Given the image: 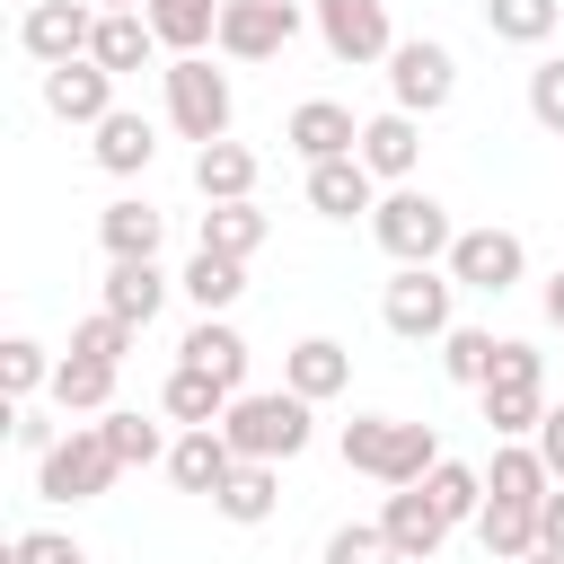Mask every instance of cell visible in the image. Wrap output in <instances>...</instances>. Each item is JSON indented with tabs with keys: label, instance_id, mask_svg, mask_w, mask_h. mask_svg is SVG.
<instances>
[{
	"label": "cell",
	"instance_id": "6da1fadb",
	"mask_svg": "<svg viewBox=\"0 0 564 564\" xmlns=\"http://www.w3.org/2000/svg\"><path fill=\"white\" fill-rule=\"evenodd\" d=\"M344 467L370 476V485H423L441 467V432L432 423H405V414H352L344 423Z\"/></svg>",
	"mask_w": 564,
	"mask_h": 564
},
{
	"label": "cell",
	"instance_id": "7a4b0ae2",
	"mask_svg": "<svg viewBox=\"0 0 564 564\" xmlns=\"http://www.w3.org/2000/svg\"><path fill=\"white\" fill-rule=\"evenodd\" d=\"M476 405H485V432L494 441H529L538 423H546V352L538 344H520V335H502V352H494V379L476 388Z\"/></svg>",
	"mask_w": 564,
	"mask_h": 564
},
{
	"label": "cell",
	"instance_id": "3957f363",
	"mask_svg": "<svg viewBox=\"0 0 564 564\" xmlns=\"http://www.w3.org/2000/svg\"><path fill=\"white\" fill-rule=\"evenodd\" d=\"M220 432H229L238 458H273V467H282V458L308 449L317 423H308V397H300V388H238L229 414H220Z\"/></svg>",
	"mask_w": 564,
	"mask_h": 564
},
{
	"label": "cell",
	"instance_id": "277c9868",
	"mask_svg": "<svg viewBox=\"0 0 564 564\" xmlns=\"http://www.w3.org/2000/svg\"><path fill=\"white\" fill-rule=\"evenodd\" d=\"M370 238H379L397 264H441L449 238H458V220H449L441 194H423V185H388L379 212H370Z\"/></svg>",
	"mask_w": 564,
	"mask_h": 564
},
{
	"label": "cell",
	"instance_id": "5b68a950",
	"mask_svg": "<svg viewBox=\"0 0 564 564\" xmlns=\"http://www.w3.org/2000/svg\"><path fill=\"white\" fill-rule=\"evenodd\" d=\"M115 476H123V458L106 449V432H97V423H70V432L35 458V494H44V502H97Z\"/></svg>",
	"mask_w": 564,
	"mask_h": 564
},
{
	"label": "cell",
	"instance_id": "8992f818",
	"mask_svg": "<svg viewBox=\"0 0 564 564\" xmlns=\"http://www.w3.org/2000/svg\"><path fill=\"white\" fill-rule=\"evenodd\" d=\"M229 115H238L229 70H212L203 53H176V62H167V123L203 150V141H229Z\"/></svg>",
	"mask_w": 564,
	"mask_h": 564
},
{
	"label": "cell",
	"instance_id": "52a82bcc",
	"mask_svg": "<svg viewBox=\"0 0 564 564\" xmlns=\"http://www.w3.org/2000/svg\"><path fill=\"white\" fill-rule=\"evenodd\" d=\"M449 300H458L449 264H397V282L379 291V317H388V335H405V344H441V335L458 326Z\"/></svg>",
	"mask_w": 564,
	"mask_h": 564
},
{
	"label": "cell",
	"instance_id": "ba28073f",
	"mask_svg": "<svg viewBox=\"0 0 564 564\" xmlns=\"http://www.w3.org/2000/svg\"><path fill=\"white\" fill-rule=\"evenodd\" d=\"M458 97V53L441 44V35H405L397 53H388V106H405V115H441Z\"/></svg>",
	"mask_w": 564,
	"mask_h": 564
},
{
	"label": "cell",
	"instance_id": "9c48e42d",
	"mask_svg": "<svg viewBox=\"0 0 564 564\" xmlns=\"http://www.w3.org/2000/svg\"><path fill=\"white\" fill-rule=\"evenodd\" d=\"M441 264H449V282H458V291H485V300H502V291L529 273V247H520V229H494V220H485V229H458Z\"/></svg>",
	"mask_w": 564,
	"mask_h": 564
},
{
	"label": "cell",
	"instance_id": "30bf717a",
	"mask_svg": "<svg viewBox=\"0 0 564 564\" xmlns=\"http://www.w3.org/2000/svg\"><path fill=\"white\" fill-rule=\"evenodd\" d=\"M308 18H317V44H326L335 62H352V70H370V62L397 53L388 0H308Z\"/></svg>",
	"mask_w": 564,
	"mask_h": 564
},
{
	"label": "cell",
	"instance_id": "8fae6325",
	"mask_svg": "<svg viewBox=\"0 0 564 564\" xmlns=\"http://www.w3.org/2000/svg\"><path fill=\"white\" fill-rule=\"evenodd\" d=\"M18 44H26V62H79L88 44H97V9L88 0H26V18H18Z\"/></svg>",
	"mask_w": 564,
	"mask_h": 564
},
{
	"label": "cell",
	"instance_id": "7c38bea8",
	"mask_svg": "<svg viewBox=\"0 0 564 564\" xmlns=\"http://www.w3.org/2000/svg\"><path fill=\"white\" fill-rule=\"evenodd\" d=\"M291 35H300V0H229L220 9L229 62H273V53H291Z\"/></svg>",
	"mask_w": 564,
	"mask_h": 564
},
{
	"label": "cell",
	"instance_id": "4fadbf2b",
	"mask_svg": "<svg viewBox=\"0 0 564 564\" xmlns=\"http://www.w3.org/2000/svg\"><path fill=\"white\" fill-rule=\"evenodd\" d=\"M44 115H53V123H88V132H97V123L115 115V70H106V62H88V53H79V62H53V70H44Z\"/></svg>",
	"mask_w": 564,
	"mask_h": 564
},
{
	"label": "cell",
	"instance_id": "5bb4252c",
	"mask_svg": "<svg viewBox=\"0 0 564 564\" xmlns=\"http://www.w3.org/2000/svg\"><path fill=\"white\" fill-rule=\"evenodd\" d=\"M379 529H388L397 564H432V555H441V538H449V520H441V502H432L423 485H388V502H379Z\"/></svg>",
	"mask_w": 564,
	"mask_h": 564
},
{
	"label": "cell",
	"instance_id": "9a60e30c",
	"mask_svg": "<svg viewBox=\"0 0 564 564\" xmlns=\"http://www.w3.org/2000/svg\"><path fill=\"white\" fill-rule=\"evenodd\" d=\"M308 212H317V220H370V212H379V176L361 167V150L308 167Z\"/></svg>",
	"mask_w": 564,
	"mask_h": 564
},
{
	"label": "cell",
	"instance_id": "2e32d148",
	"mask_svg": "<svg viewBox=\"0 0 564 564\" xmlns=\"http://www.w3.org/2000/svg\"><path fill=\"white\" fill-rule=\"evenodd\" d=\"M361 167H370L379 185H405V176L423 167V115H405V106L370 115V123H361Z\"/></svg>",
	"mask_w": 564,
	"mask_h": 564
},
{
	"label": "cell",
	"instance_id": "e0dca14e",
	"mask_svg": "<svg viewBox=\"0 0 564 564\" xmlns=\"http://www.w3.org/2000/svg\"><path fill=\"white\" fill-rule=\"evenodd\" d=\"M229 467H238V449H229V432H220V423H185V432H176V449H167L176 494H220V485H229Z\"/></svg>",
	"mask_w": 564,
	"mask_h": 564
},
{
	"label": "cell",
	"instance_id": "ac0fdd59",
	"mask_svg": "<svg viewBox=\"0 0 564 564\" xmlns=\"http://www.w3.org/2000/svg\"><path fill=\"white\" fill-rule=\"evenodd\" d=\"M282 141H291V150L317 167V159H344V150H361V123H352V106H335V97H308V106H291Z\"/></svg>",
	"mask_w": 564,
	"mask_h": 564
},
{
	"label": "cell",
	"instance_id": "d6986e66",
	"mask_svg": "<svg viewBox=\"0 0 564 564\" xmlns=\"http://www.w3.org/2000/svg\"><path fill=\"white\" fill-rule=\"evenodd\" d=\"M282 388H300L308 405H326V397L352 388V352H344L335 335H300V344L282 352Z\"/></svg>",
	"mask_w": 564,
	"mask_h": 564
},
{
	"label": "cell",
	"instance_id": "ffe728a7",
	"mask_svg": "<svg viewBox=\"0 0 564 564\" xmlns=\"http://www.w3.org/2000/svg\"><path fill=\"white\" fill-rule=\"evenodd\" d=\"M150 53H167V44H159V26H150L141 9H97V44H88V62H106V70L123 79V70H150Z\"/></svg>",
	"mask_w": 564,
	"mask_h": 564
},
{
	"label": "cell",
	"instance_id": "44dd1931",
	"mask_svg": "<svg viewBox=\"0 0 564 564\" xmlns=\"http://www.w3.org/2000/svg\"><path fill=\"white\" fill-rule=\"evenodd\" d=\"M194 194L203 203H256V150L247 141H203L194 150Z\"/></svg>",
	"mask_w": 564,
	"mask_h": 564
},
{
	"label": "cell",
	"instance_id": "7402d4cb",
	"mask_svg": "<svg viewBox=\"0 0 564 564\" xmlns=\"http://www.w3.org/2000/svg\"><path fill=\"white\" fill-rule=\"evenodd\" d=\"M106 308H115L123 326H150V317L167 308V273H159V256H123V264H106Z\"/></svg>",
	"mask_w": 564,
	"mask_h": 564
},
{
	"label": "cell",
	"instance_id": "603a6c76",
	"mask_svg": "<svg viewBox=\"0 0 564 564\" xmlns=\"http://www.w3.org/2000/svg\"><path fill=\"white\" fill-rule=\"evenodd\" d=\"M176 361L212 370L220 388H247V335H238L229 317H194V326H185V344H176Z\"/></svg>",
	"mask_w": 564,
	"mask_h": 564
},
{
	"label": "cell",
	"instance_id": "cb8c5ba5",
	"mask_svg": "<svg viewBox=\"0 0 564 564\" xmlns=\"http://www.w3.org/2000/svg\"><path fill=\"white\" fill-rule=\"evenodd\" d=\"M273 502H282V467H273V458H238V467H229V485L212 494V511H220V520H238V529L273 520Z\"/></svg>",
	"mask_w": 564,
	"mask_h": 564
},
{
	"label": "cell",
	"instance_id": "d4e9b609",
	"mask_svg": "<svg viewBox=\"0 0 564 564\" xmlns=\"http://www.w3.org/2000/svg\"><path fill=\"white\" fill-rule=\"evenodd\" d=\"M97 238H106V264H123V256H159L167 220H159V203L123 194V203H106V212H97Z\"/></svg>",
	"mask_w": 564,
	"mask_h": 564
},
{
	"label": "cell",
	"instance_id": "484cf974",
	"mask_svg": "<svg viewBox=\"0 0 564 564\" xmlns=\"http://www.w3.org/2000/svg\"><path fill=\"white\" fill-rule=\"evenodd\" d=\"M115 370H123V361L62 352V361H53V405H62V414H106V405H115Z\"/></svg>",
	"mask_w": 564,
	"mask_h": 564
},
{
	"label": "cell",
	"instance_id": "4316f807",
	"mask_svg": "<svg viewBox=\"0 0 564 564\" xmlns=\"http://www.w3.org/2000/svg\"><path fill=\"white\" fill-rule=\"evenodd\" d=\"M220 9H229V0H141V18L159 26L167 53H203V44H220Z\"/></svg>",
	"mask_w": 564,
	"mask_h": 564
},
{
	"label": "cell",
	"instance_id": "83f0119b",
	"mask_svg": "<svg viewBox=\"0 0 564 564\" xmlns=\"http://www.w3.org/2000/svg\"><path fill=\"white\" fill-rule=\"evenodd\" d=\"M476 538H485V555H494V564H520V555H538V502H502V494H485V511H476Z\"/></svg>",
	"mask_w": 564,
	"mask_h": 564
},
{
	"label": "cell",
	"instance_id": "f1b7e54d",
	"mask_svg": "<svg viewBox=\"0 0 564 564\" xmlns=\"http://www.w3.org/2000/svg\"><path fill=\"white\" fill-rule=\"evenodd\" d=\"M150 159H159V132H150V115H123V106H115V115L97 123V167H106V176H141Z\"/></svg>",
	"mask_w": 564,
	"mask_h": 564
},
{
	"label": "cell",
	"instance_id": "f546056e",
	"mask_svg": "<svg viewBox=\"0 0 564 564\" xmlns=\"http://www.w3.org/2000/svg\"><path fill=\"white\" fill-rule=\"evenodd\" d=\"M203 317H229L238 308V291H247V264L238 256H212V247H194V264H185V282H176Z\"/></svg>",
	"mask_w": 564,
	"mask_h": 564
},
{
	"label": "cell",
	"instance_id": "4dcf8cb0",
	"mask_svg": "<svg viewBox=\"0 0 564 564\" xmlns=\"http://www.w3.org/2000/svg\"><path fill=\"white\" fill-rule=\"evenodd\" d=\"M229 397H238V388H220V379H212V370H194V361H176V370H167V388H159L167 423H220V414H229Z\"/></svg>",
	"mask_w": 564,
	"mask_h": 564
},
{
	"label": "cell",
	"instance_id": "1f68e13d",
	"mask_svg": "<svg viewBox=\"0 0 564 564\" xmlns=\"http://www.w3.org/2000/svg\"><path fill=\"white\" fill-rule=\"evenodd\" d=\"M546 458H538V441H494V467H485V494H502V502H546Z\"/></svg>",
	"mask_w": 564,
	"mask_h": 564
},
{
	"label": "cell",
	"instance_id": "d6a6232c",
	"mask_svg": "<svg viewBox=\"0 0 564 564\" xmlns=\"http://www.w3.org/2000/svg\"><path fill=\"white\" fill-rule=\"evenodd\" d=\"M564 26V0H485V35L502 44H546Z\"/></svg>",
	"mask_w": 564,
	"mask_h": 564
},
{
	"label": "cell",
	"instance_id": "836d02e7",
	"mask_svg": "<svg viewBox=\"0 0 564 564\" xmlns=\"http://www.w3.org/2000/svg\"><path fill=\"white\" fill-rule=\"evenodd\" d=\"M203 247L247 264V256L264 247V212H256V203H212V212H203Z\"/></svg>",
	"mask_w": 564,
	"mask_h": 564
},
{
	"label": "cell",
	"instance_id": "e575fe53",
	"mask_svg": "<svg viewBox=\"0 0 564 564\" xmlns=\"http://www.w3.org/2000/svg\"><path fill=\"white\" fill-rule=\"evenodd\" d=\"M494 352H502V335H485V326H449V335H441V370H449L458 388H485V379H494Z\"/></svg>",
	"mask_w": 564,
	"mask_h": 564
},
{
	"label": "cell",
	"instance_id": "d590c367",
	"mask_svg": "<svg viewBox=\"0 0 564 564\" xmlns=\"http://www.w3.org/2000/svg\"><path fill=\"white\" fill-rule=\"evenodd\" d=\"M97 432H106V449H115L123 467H159V458L176 449V441H167L150 414H115V405H106V423H97Z\"/></svg>",
	"mask_w": 564,
	"mask_h": 564
},
{
	"label": "cell",
	"instance_id": "8d00e7d4",
	"mask_svg": "<svg viewBox=\"0 0 564 564\" xmlns=\"http://www.w3.org/2000/svg\"><path fill=\"white\" fill-rule=\"evenodd\" d=\"M423 494H432V502H441V520H449V529H458V520H476V511H485V476H476V467H458V458H441V467H432V476H423Z\"/></svg>",
	"mask_w": 564,
	"mask_h": 564
},
{
	"label": "cell",
	"instance_id": "74e56055",
	"mask_svg": "<svg viewBox=\"0 0 564 564\" xmlns=\"http://www.w3.org/2000/svg\"><path fill=\"white\" fill-rule=\"evenodd\" d=\"M0 388H9V405H26L35 388H53V361H44L35 335H9V344H0Z\"/></svg>",
	"mask_w": 564,
	"mask_h": 564
},
{
	"label": "cell",
	"instance_id": "f35d334b",
	"mask_svg": "<svg viewBox=\"0 0 564 564\" xmlns=\"http://www.w3.org/2000/svg\"><path fill=\"white\" fill-rule=\"evenodd\" d=\"M326 564H397V546H388L379 520H344V529L326 538Z\"/></svg>",
	"mask_w": 564,
	"mask_h": 564
},
{
	"label": "cell",
	"instance_id": "ab89813d",
	"mask_svg": "<svg viewBox=\"0 0 564 564\" xmlns=\"http://www.w3.org/2000/svg\"><path fill=\"white\" fill-rule=\"evenodd\" d=\"M132 335H141V326H123L115 308H97V317H79V326H70V352H97V361H123V352H132Z\"/></svg>",
	"mask_w": 564,
	"mask_h": 564
},
{
	"label": "cell",
	"instance_id": "60d3db41",
	"mask_svg": "<svg viewBox=\"0 0 564 564\" xmlns=\"http://www.w3.org/2000/svg\"><path fill=\"white\" fill-rule=\"evenodd\" d=\"M529 115H538V132L564 141V53H546V62L529 70Z\"/></svg>",
	"mask_w": 564,
	"mask_h": 564
},
{
	"label": "cell",
	"instance_id": "b9f144b4",
	"mask_svg": "<svg viewBox=\"0 0 564 564\" xmlns=\"http://www.w3.org/2000/svg\"><path fill=\"white\" fill-rule=\"evenodd\" d=\"M9 564H88V546L62 529H26V538H9Z\"/></svg>",
	"mask_w": 564,
	"mask_h": 564
},
{
	"label": "cell",
	"instance_id": "7bdbcfd3",
	"mask_svg": "<svg viewBox=\"0 0 564 564\" xmlns=\"http://www.w3.org/2000/svg\"><path fill=\"white\" fill-rule=\"evenodd\" d=\"M9 432H18V449H26V458H44V449L62 441V423H44V414H35V397H26V405H9Z\"/></svg>",
	"mask_w": 564,
	"mask_h": 564
},
{
	"label": "cell",
	"instance_id": "ee69618b",
	"mask_svg": "<svg viewBox=\"0 0 564 564\" xmlns=\"http://www.w3.org/2000/svg\"><path fill=\"white\" fill-rule=\"evenodd\" d=\"M529 441H538V458H546V476L564 485V405H546V423H538Z\"/></svg>",
	"mask_w": 564,
	"mask_h": 564
},
{
	"label": "cell",
	"instance_id": "f6af8a7d",
	"mask_svg": "<svg viewBox=\"0 0 564 564\" xmlns=\"http://www.w3.org/2000/svg\"><path fill=\"white\" fill-rule=\"evenodd\" d=\"M538 546L564 555V485H546V502H538Z\"/></svg>",
	"mask_w": 564,
	"mask_h": 564
},
{
	"label": "cell",
	"instance_id": "bcb514c9",
	"mask_svg": "<svg viewBox=\"0 0 564 564\" xmlns=\"http://www.w3.org/2000/svg\"><path fill=\"white\" fill-rule=\"evenodd\" d=\"M546 326H564V273L546 282Z\"/></svg>",
	"mask_w": 564,
	"mask_h": 564
},
{
	"label": "cell",
	"instance_id": "7dc6e473",
	"mask_svg": "<svg viewBox=\"0 0 564 564\" xmlns=\"http://www.w3.org/2000/svg\"><path fill=\"white\" fill-rule=\"evenodd\" d=\"M520 564H564V555H555V546H538V555H520Z\"/></svg>",
	"mask_w": 564,
	"mask_h": 564
},
{
	"label": "cell",
	"instance_id": "c3c4849f",
	"mask_svg": "<svg viewBox=\"0 0 564 564\" xmlns=\"http://www.w3.org/2000/svg\"><path fill=\"white\" fill-rule=\"evenodd\" d=\"M97 9H141V0H97Z\"/></svg>",
	"mask_w": 564,
	"mask_h": 564
}]
</instances>
